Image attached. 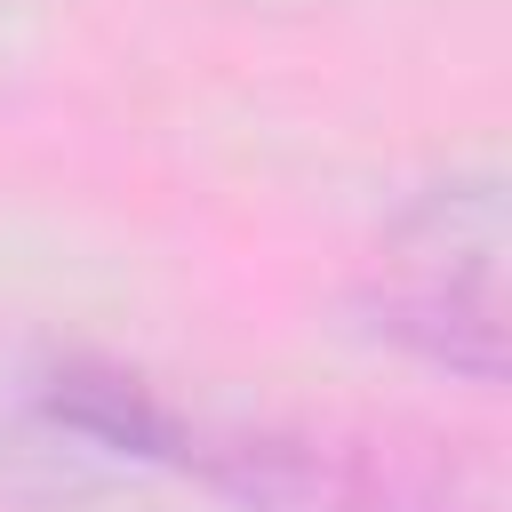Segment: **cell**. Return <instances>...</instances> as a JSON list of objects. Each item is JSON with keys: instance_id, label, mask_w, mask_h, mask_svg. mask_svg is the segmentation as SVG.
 Segmentation results:
<instances>
[{"instance_id": "1", "label": "cell", "mask_w": 512, "mask_h": 512, "mask_svg": "<svg viewBox=\"0 0 512 512\" xmlns=\"http://www.w3.org/2000/svg\"><path fill=\"white\" fill-rule=\"evenodd\" d=\"M368 312L408 352L496 384L504 376V176L464 168L432 184L368 256Z\"/></svg>"}]
</instances>
